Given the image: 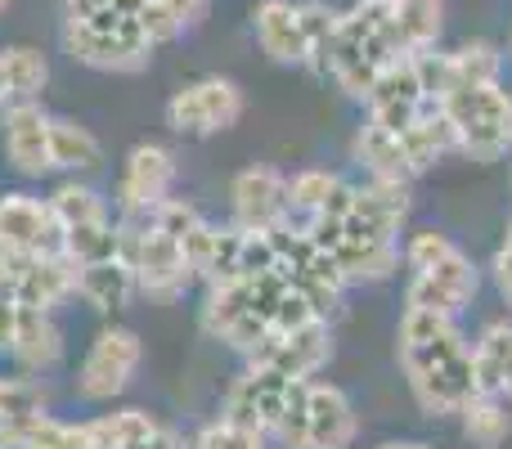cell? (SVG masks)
<instances>
[{
	"label": "cell",
	"instance_id": "obj_1",
	"mask_svg": "<svg viewBox=\"0 0 512 449\" xmlns=\"http://www.w3.org/2000/svg\"><path fill=\"white\" fill-rule=\"evenodd\" d=\"M396 360L405 369L409 396L432 418H450L477 396L472 373V342L463 337L459 319L436 310L405 306L396 328Z\"/></svg>",
	"mask_w": 512,
	"mask_h": 449
},
{
	"label": "cell",
	"instance_id": "obj_2",
	"mask_svg": "<svg viewBox=\"0 0 512 449\" xmlns=\"http://www.w3.org/2000/svg\"><path fill=\"white\" fill-rule=\"evenodd\" d=\"M198 207L171 194L144 216H117V234H122V256L135 270V288L140 297L171 306L194 288V265L185 252V234L198 225Z\"/></svg>",
	"mask_w": 512,
	"mask_h": 449
},
{
	"label": "cell",
	"instance_id": "obj_3",
	"mask_svg": "<svg viewBox=\"0 0 512 449\" xmlns=\"http://www.w3.org/2000/svg\"><path fill=\"white\" fill-rule=\"evenodd\" d=\"M400 36L396 23H391V9L387 0H355L351 9L337 14L333 27V41H328L324 54V77L333 81L337 90H346L351 99L369 95V86L400 59Z\"/></svg>",
	"mask_w": 512,
	"mask_h": 449
},
{
	"label": "cell",
	"instance_id": "obj_4",
	"mask_svg": "<svg viewBox=\"0 0 512 449\" xmlns=\"http://www.w3.org/2000/svg\"><path fill=\"white\" fill-rule=\"evenodd\" d=\"M405 265H409V288L405 306L436 310V315H454L477 301L481 274L472 265V256L454 243L441 229H414L405 238Z\"/></svg>",
	"mask_w": 512,
	"mask_h": 449
},
{
	"label": "cell",
	"instance_id": "obj_5",
	"mask_svg": "<svg viewBox=\"0 0 512 449\" xmlns=\"http://www.w3.org/2000/svg\"><path fill=\"white\" fill-rule=\"evenodd\" d=\"M351 153L364 167V176L414 180V176H423V171H432L441 158L459 153V140H454L445 113L432 104L414 126H405V131H391V126H378L364 117V126L351 140Z\"/></svg>",
	"mask_w": 512,
	"mask_h": 449
},
{
	"label": "cell",
	"instance_id": "obj_6",
	"mask_svg": "<svg viewBox=\"0 0 512 449\" xmlns=\"http://www.w3.org/2000/svg\"><path fill=\"white\" fill-rule=\"evenodd\" d=\"M432 104L445 113L459 153L472 162H499L512 153V95L504 81H459L432 90Z\"/></svg>",
	"mask_w": 512,
	"mask_h": 449
},
{
	"label": "cell",
	"instance_id": "obj_7",
	"mask_svg": "<svg viewBox=\"0 0 512 449\" xmlns=\"http://www.w3.org/2000/svg\"><path fill=\"white\" fill-rule=\"evenodd\" d=\"M337 27V9L324 0H256L252 36L265 59L283 68H324L328 41Z\"/></svg>",
	"mask_w": 512,
	"mask_h": 449
},
{
	"label": "cell",
	"instance_id": "obj_8",
	"mask_svg": "<svg viewBox=\"0 0 512 449\" xmlns=\"http://www.w3.org/2000/svg\"><path fill=\"white\" fill-rule=\"evenodd\" d=\"M63 54L90 72H140L153 59V36L140 14L104 9V14H72L59 27Z\"/></svg>",
	"mask_w": 512,
	"mask_h": 449
},
{
	"label": "cell",
	"instance_id": "obj_9",
	"mask_svg": "<svg viewBox=\"0 0 512 449\" xmlns=\"http://www.w3.org/2000/svg\"><path fill=\"white\" fill-rule=\"evenodd\" d=\"M360 436V418L342 387L319 378H297L274 427V445L283 449H351Z\"/></svg>",
	"mask_w": 512,
	"mask_h": 449
},
{
	"label": "cell",
	"instance_id": "obj_10",
	"mask_svg": "<svg viewBox=\"0 0 512 449\" xmlns=\"http://www.w3.org/2000/svg\"><path fill=\"white\" fill-rule=\"evenodd\" d=\"M54 216L63 229V256L72 265L104 261V256L122 252V234H117V212L86 176H63L50 189Z\"/></svg>",
	"mask_w": 512,
	"mask_h": 449
},
{
	"label": "cell",
	"instance_id": "obj_11",
	"mask_svg": "<svg viewBox=\"0 0 512 449\" xmlns=\"http://www.w3.org/2000/svg\"><path fill=\"white\" fill-rule=\"evenodd\" d=\"M140 364H144L140 333L108 319L104 328H95V337L81 351L77 373H72V396L81 405H113V400H122L131 391Z\"/></svg>",
	"mask_w": 512,
	"mask_h": 449
},
{
	"label": "cell",
	"instance_id": "obj_12",
	"mask_svg": "<svg viewBox=\"0 0 512 449\" xmlns=\"http://www.w3.org/2000/svg\"><path fill=\"white\" fill-rule=\"evenodd\" d=\"M243 108V86L230 77H198L185 81L176 95L167 99L162 117H167L171 135H185V140H212V135H225L239 126Z\"/></svg>",
	"mask_w": 512,
	"mask_h": 449
},
{
	"label": "cell",
	"instance_id": "obj_13",
	"mask_svg": "<svg viewBox=\"0 0 512 449\" xmlns=\"http://www.w3.org/2000/svg\"><path fill=\"white\" fill-rule=\"evenodd\" d=\"M0 153L18 180H50L54 171V113L41 99H23L0 113Z\"/></svg>",
	"mask_w": 512,
	"mask_h": 449
},
{
	"label": "cell",
	"instance_id": "obj_14",
	"mask_svg": "<svg viewBox=\"0 0 512 449\" xmlns=\"http://www.w3.org/2000/svg\"><path fill=\"white\" fill-rule=\"evenodd\" d=\"M176 153L158 140H140L131 153L122 158L117 171V189H113V212L117 216H144L158 203H167L176 194Z\"/></svg>",
	"mask_w": 512,
	"mask_h": 449
},
{
	"label": "cell",
	"instance_id": "obj_15",
	"mask_svg": "<svg viewBox=\"0 0 512 449\" xmlns=\"http://www.w3.org/2000/svg\"><path fill=\"white\" fill-rule=\"evenodd\" d=\"M432 108V86H427L423 54H400L387 72L364 95V117L391 131H405Z\"/></svg>",
	"mask_w": 512,
	"mask_h": 449
},
{
	"label": "cell",
	"instance_id": "obj_16",
	"mask_svg": "<svg viewBox=\"0 0 512 449\" xmlns=\"http://www.w3.org/2000/svg\"><path fill=\"white\" fill-rule=\"evenodd\" d=\"M243 360L283 373V378H319L333 360V328H328V319L279 328V333H265Z\"/></svg>",
	"mask_w": 512,
	"mask_h": 449
},
{
	"label": "cell",
	"instance_id": "obj_17",
	"mask_svg": "<svg viewBox=\"0 0 512 449\" xmlns=\"http://www.w3.org/2000/svg\"><path fill=\"white\" fill-rule=\"evenodd\" d=\"M0 256H63V229L50 198L27 189L0 194Z\"/></svg>",
	"mask_w": 512,
	"mask_h": 449
},
{
	"label": "cell",
	"instance_id": "obj_18",
	"mask_svg": "<svg viewBox=\"0 0 512 449\" xmlns=\"http://www.w3.org/2000/svg\"><path fill=\"white\" fill-rule=\"evenodd\" d=\"M292 382L297 378H283V373H274V369L248 364V369L230 382V391H225L221 414L252 427V432H265L274 441V427H279L283 405H288V396H292Z\"/></svg>",
	"mask_w": 512,
	"mask_h": 449
},
{
	"label": "cell",
	"instance_id": "obj_19",
	"mask_svg": "<svg viewBox=\"0 0 512 449\" xmlns=\"http://www.w3.org/2000/svg\"><path fill=\"white\" fill-rule=\"evenodd\" d=\"M230 221L239 229H279L288 221V176L270 162H252L230 180Z\"/></svg>",
	"mask_w": 512,
	"mask_h": 449
},
{
	"label": "cell",
	"instance_id": "obj_20",
	"mask_svg": "<svg viewBox=\"0 0 512 449\" xmlns=\"http://www.w3.org/2000/svg\"><path fill=\"white\" fill-rule=\"evenodd\" d=\"M18 306L59 310L77 301V265L68 256H5Z\"/></svg>",
	"mask_w": 512,
	"mask_h": 449
},
{
	"label": "cell",
	"instance_id": "obj_21",
	"mask_svg": "<svg viewBox=\"0 0 512 449\" xmlns=\"http://www.w3.org/2000/svg\"><path fill=\"white\" fill-rule=\"evenodd\" d=\"M63 351H68V337H63L59 310H23L5 364L14 373H23V378H41V373L59 369Z\"/></svg>",
	"mask_w": 512,
	"mask_h": 449
},
{
	"label": "cell",
	"instance_id": "obj_22",
	"mask_svg": "<svg viewBox=\"0 0 512 449\" xmlns=\"http://www.w3.org/2000/svg\"><path fill=\"white\" fill-rule=\"evenodd\" d=\"M90 432H95L99 449H189V436H180L158 414L135 405H122V409L108 405V414L90 418Z\"/></svg>",
	"mask_w": 512,
	"mask_h": 449
},
{
	"label": "cell",
	"instance_id": "obj_23",
	"mask_svg": "<svg viewBox=\"0 0 512 449\" xmlns=\"http://www.w3.org/2000/svg\"><path fill=\"white\" fill-rule=\"evenodd\" d=\"M135 297H140V288H135V270L126 265L122 252L104 256V261L77 265V301L86 310H95V315H104V319L122 315Z\"/></svg>",
	"mask_w": 512,
	"mask_h": 449
},
{
	"label": "cell",
	"instance_id": "obj_24",
	"mask_svg": "<svg viewBox=\"0 0 512 449\" xmlns=\"http://www.w3.org/2000/svg\"><path fill=\"white\" fill-rule=\"evenodd\" d=\"M50 86V59L36 45H0V104L41 99Z\"/></svg>",
	"mask_w": 512,
	"mask_h": 449
},
{
	"label": "cell",
	"instance_id": "obj_25",
	"mask_svg": "<svg viewBox=\"0 0 512 449\" xmlns=\"http://www.w3.org/2000/svg\"><path fill=\"white\" fill-rule=\"evenodd\" d=\"M391 23H396L400 50L405 54H432L445 27V0H387Z\"/></svg>",
	"mask_w": 512,
	"mask_h": 449
},
{
	"label": "cell",
	"instance_id": "obj_26",
	"mask_svg": "<svg viewBox=\"0 0 512 449\" xmlns=\"http://www.w3.org/2000/svg\"><path fill=\"white\" fill-rule=\"evenodd\" d=\"M104 167V144L77 117L54 113V171L59 176H95Z\"/></svg>",
	"mask_w": 512,
	"mask_h": 449
},
{
	"label": "cell",
	"instance_id": "obj_27",
	"mask_svg": "<svg viewBox=\"0 0 512 449\" xmlns=\"http://www.w3.org/2000/svg\"><path fill=\"white\" fill-rule=\"evenodd\" d=\"M459 423L463 441H472L477 449H499L512 436V400L499 396V391H477L459 409Z\"/></svg>",
	"mask_w": 512,
	"mask_h": 449
},
{
	"label": "cell",
	"instance_id": "obj_28",
	"mask_svg": "<svg viewBox=\"0 0 512 449\" xmlns=\"http://www.w3.org/2000/svg\"><path fill=\"white\" fill-rule=\"evenodd\" d=\"M14 449H99L90 418H59L50 409H36L23 427H18Z\"/></svg>",
	"mask_w": 512,
	"mask_h": 449
},
{
	"label": "cell",
	"instance_id": "obj_29",
	"mask_svg": "<svg viewBox=\"0 0 512 449\" xmlns=\"http://www.w3.org/2000/svg\"><path fill=\"white\" fill-rule=\"evenodd\" d=\"M512 369V324L495 319V324L481 328V337L472 342V373H477V391H499L504 396V382Z\"/></svg>",
	"mask_w": 512,
	"mask_h": 449
},
{
	"label": "cell",
	"instance_id": "obj_30",
	"mask_svg": "<svg viewBox=\"0 0 512 449\" xmlns=\"http://www.w3.org/2000/svg\"><path fill=\"white\" fill-rule=\"evenodd\" d=\"M337 185H342V176H337V171H324V167H306V171H297V176H288V221L283 225L306 229L328 207V198L337 194Z\"/></svg>",
	"mask_w": 512,
	"mask_h": 449
},
{
	"label": "cell",
	"instance_id": "obj_31",
	"mask_svg": "<svg viewBox=\"0 0 512 449\" xmlns=\"http://www.w3.org/2000/svg\"><path fill=\"white\" fill-rule=\"evenodd\" d=\"M189 449H270V436L265 432H252V427L234 423V418L216 414L207 427H198L189 436Z\"/></svg>",
	"mask_w": 512,
	"mask_h": 449
},
{
	"label": "cell",
	"instance_id": "obj_32",
	"mask_svg": "<svg viewBox=\"0 0 512 449\" xmlns=\"http://www.w3.org/2000/svg\"><path fill=\"white\" fill-rule=\"evenodd\" d=\"M149 0H63V18L72 14H104V9H122V14H144Z\"/></svg>",
	"mask_w": 512,
	"mask_h": 449
},
{
	"label": "cell",
	"instance_id": "obj_33",
	"mask_svg": "<svg viewBox=\"0 0 512 449\" xmlns=\"http://www.w3.org/2000/svg\"><path fill=\"white\" fill-rule=\"evenodd\" d=\"M495 283H499V297L512 306V225L504 229V243H499V252H495Z\"/></svg>",
	"mask_w": 512,
	"mask_h": 449
},
{
	"label": "cell",
	"instance_id": "obj_34",
	"mask_svg": "<svg viewBox=\"0 0 512 449\" xmlns=\"http://www.w3.org/2000/svg\"><path fill=\"white\" fill-rule=\"evenodd\" d=\"M378 449H432V445H418V441H387V445H378Z\"/></svg>",
	"mask_w": 512,
	"mask_h": 449
},
{
	"label": "cell",
	"instance_id": "obj_35",
	"mask_svg": "<svg viewBox=\"0 0 512 449\" xmlns=\"http://www.w3.org/2000/svg\"><path fill=\"white\" fill-rule=\"evenodd\" d=\"M504 396L512 400V369H508V382H504Z\"/></svg>",
	"mask_w": 512,
	"mask_h": 449
},
{
	"label": "cell",
	"instance_id": "obj_36",
	"mask_svg": "<svg viewBox=\"0 0 512 449\" xmlns=\"http://www.w3.org/2000/svg\"><path fill=\"white\" fill-rule=\"evenodd\" d=\"M5 9H9V0H0V14H5Z\"/></svg>",
	"mask_w": 512,
	"mask_h": 449
},
{
	"label": "cell",
	"instance_id": "obj_37",
	"mask_svg": "<svg viewBox=\"0 0 512 449\" xmlns=\"http://www.w3.org/2000/svg\"><path fill=\"white\" fill-rule=\"evenodd\" d=\"M508 54H512V41H508Z\"/></svg>",
	"mask_w": 512,
	"mask_h": 449
}]
</instances>
